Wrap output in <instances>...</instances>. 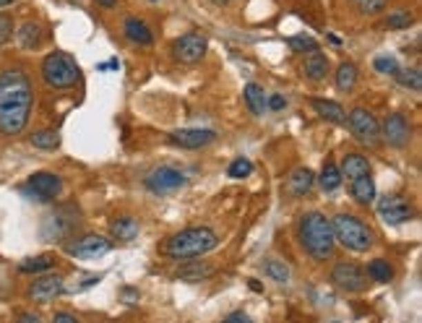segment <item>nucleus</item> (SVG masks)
Here are the masks:
<instances>
[{
	"mask_svg": "<svg viewBox=\"0 0 422 323\" xmlns=\"http://www.w3.org/2000/svg\"><path fill=\"white\" fill-rule=\"evenodd\" d=\"M76 227H79V209L73 204L58 206L52 214H47L45 219H42L39 235H42L45 242H60V240L68 238Z\"/></svg>",
	"mask_w": 422,
	"mask_h": 323,
	"instance_id": "obj_6",
	"label": "nucleus"
},
{
	"mask_svg": "<svg viewBox=\"0 0 422 323\" xmlns=\"http://www.w3.org/2000/svg\"><path fill=\"white\" fill-rule=\"evenodd\" d=\"M214 6H227V3H232V0H211Z\"/></svg>",
	"mask_w": 422,
	"mask_h": 323,
	"instance_id": "obj_47",
	"label": "nucleus"
},
{
	"mask_svg": "<svg viewBox=\"0 0 422 323\" xmlns=\"http://www.w3.org/2000/svg\"><path fill=\"white\" fill-rule=\"evenodd\" d=\"M227 175L232 180H243V178H250L253 175V162L248 159V156H237L230 169H227Z\"/></svg>",
	"mask_w": 422,
	"mask_h": 323,
	"instance_id": "obj_35",
	"label": "nucleus"
},
{
	"mask_svg": "<svg viewBox=\"0 0 422 323\" xmlns=\"http://www.w3.org/2000/svg\"><path fill=\"white\" fill-rule=\"evenodd\" d=\"M344 120H347V125H350L352 136H354L363 146L375 149V146L381 144V125H378V120H375L368 110L354 107Z\"/></svg>",
	"mask_w": 422,
	"mask_h": 323,
	"instance_id": "obj_8",
	"label": "nucleus"
},
{
	"mask_svg": "<svg viewBox=\"0 0 422 323\" xmlns=\"http://www.w3.org/2000/svg\"><path fill=\"white\" fill-rule=\"evenodd\" d=\"M16 26H13V19L8 13H0V45H6L8 39L13 37Z\"/></svg>",
	"mask_w": 422,
	"mask_h": 323,
	"instance_id": "obj_38",
	"label": "nucleus"
},
{
	"mask_svg": "<svg viewBox=\"0 0 422 323\" xmlns=\"http://www.w3.org/2000/svg\"><path fill=\"white\" fill-rule=\"evenodd\" d=\"M328 71H331V63H328V58L321 52V50L308 52V58H305V63H303L305 79H310V81L321 84V81H326Z\"/></svg>",
	"mask_w": 422,
	"mask_h": 323,
	"instance_id": "obj_19",
	"label": "nucleus"
},
{
	"mask_svg": "<svg viewBox=\"0 0 422 323\" xmlns=\"http://www.w3.org/2000/svg\"><path fill=\"white\" fill-rule=\"evenodd\" d=\"M287 45L292 48V52H313V50H318V42L313 39V37H308V34L290 37V39H287Z\"/></svg>",
	"mask_w": 422,
	"mask_h": 323,
	"instance_id": "obj_36",
	"label": "nucleus"
},
{
	"mask_svg": "<svg viewBox=\"0 0 422 323\" xmlns=\"http://www.w3.org/2000/svg\"><path fill=\"white\" fill-rule=\"evenodd\" d=\"M388 29H410L414 24V13L410 8H396L394 13H388Z\"/></svg>",
	"mask_w": 422,
	"mask_h": 323,
	"instance_id": "obj_34",
	"label": "nucleus"
},
{
	"mask_svg": "<svg viewBox=\"0 0 422 323\" xmlns=\"http://www.w3.org/2000/svg\"><path fill=\"white\" fill-rule=\"evenodd\" d=\"M217 248H219V235L211 227H188L167 240L164 253L175 261H188V258H201Z\"/></svg>",
	"mask_w": 422,
	"mask_h": 323,
	"instance_id": "obj_3",
	"label": "nucleus"
},
{
	"mask_svg": "<svg viewBox=\"0 0 422 323\" xmlns=\"http://www.w3.org/2000/svg\"><path fill=\"white\" fill-rule=\"evenodd\" d=\"M357 79H360V73H357V65L354 63H341L336 73H334V81H336V89L344 92V94H350L352 89L357 86Z\"/></svg>",
	"mask_w": 422,
	"mask_h": 323,
	"instance_id": "obj_26",
	"label": "nucleus"
},
{
	"mask_svg": "<svg viewBox=\"0 0 422 323\" xmlns=\"http://www.w3.org/2000/svg\"><path fill=\"white\" fill-rule=\"evenodd\" d=\"M63 292H66V279L60 274H45L32 282V287H29V300L45 305V302H52L55 298H60Z\"/></svg>",
	"mask_w": 422,
	"mask_h": 323,
	"instance_id": "obj_16",
	"label": "nucleus"
},
{
	"mask_svg": "<svg viewBox=\"0 0 422 323\" xmlns=\"http://www.w3.org/2000/svg\"><path fill=\"white\" fill-rule=\"evenodd\" d=\"M266 92H263V86L258 84H248L245 92H243V99H245L248 110L256 115V118H263L266 112H269V105H266Z\"/></svg>",
	"mask_w": 422,
	"mask_h": 323,
	"instance_id": "obj_23",
	"label": "nucleus"
},
{
	"mask_svg": "<svg viewBox=\"0 0 422 323\" xmlns=\"http://www.w3.org/2000/svg\"><path fill=\"white\" fill-rule=\"evenodd\" d=\"M352 198L360 206H370L375 201V183L370 175H360L352 180Z\"/></svg>",
	"mask_w": 422,
	"mask_h": 323,
	"instance_id": "obj_25",
	"label": "nucleus"
},
{
	"mask_svg": "<svg viewBox=\"0 0 422 323\" xmlns=\"http://www.w3.org/2000/svg\"><path fill=\"white\" fill-rule=\"evenodd\" d=\"M32 146L42 149V152H55L60 146V133L58 131H34L32 133Z\"/></svg>",
	"mask_w": 422,
	"mask_h": 323,
	"instance_id": "obj_32",
	"label": "nucleus"
},
{
	"mask_svg": "<svg viewBox=\"0 0 422 323\" xmlns=\"http://www.w3.org/2000/svg\"><path fill=\"white\" fill-rule=\"evenodd\" d=\"M55 266V258L52 256H34V258H23L19 269H21L23 274H45Z\"/></svg>",
	"mask_w": 422,
	"mask_h": 323,
	"instance_id": "obj_30",
	"label": "nucleus"
},
{
	"mask_svg": "<svg viewBox=\"0 0 422 323\" xmlns=\"http://www.w3.org/2000/svg\"><path fill=\"white\" fill-rule=\"evenodd\" d=\"M331 284L347 295H360L368 289V274L363 266L352 264V261H339L331 269Z\"/></svg>",
	"mask_w": 422,
	"mask_h": 323,
	"instance_id": "obj_7",
	"label": "nucleus"
},
{
	"mask_svg": "<svg viewBox=\"0 0 422 323\" xmlns=\"http://www.w3.org/2000/svg\"><path fill=\"white\" fill-rule=\"evenodd\" d=\"M368 279H373L378 284H388L391 279H394V266L388 264L386 258H373L370 264H368Z\"/></svg>",
	"mask_w": 422,
	"mask_h": 323,
	"instance_id": "obj_29",
	"label": "nucleus"
},
{
	"mask_svg": "<svg viewBox=\"0 0 422 323\" xmlns=\"http://www.w3.org/2000/svg\"><path fill=\"white\" fill-rule=\"evenodd\" d=\"M11 3H16V0H0V8H6V6H11Z\"/></svg>",
	"mask_w": 422,
	"mask_h": 323,
	"instance_id": "obj_48",
	"label": "nucleus"
},
{
	"mask_svg": "<svg viewBox=\"0 0 422 323\" xmlns=\"http://www.w3.org/2000/svg\"><path fill=\"white\" fill-rule=\"evenodd\" d=\"M123 34H125L128 42L139 45V48H152L154 45L152 26L146 24V21H141V19H136V16L125 19V24H123Z\"/></svg>",
	"mask_w": 422,
	"mask_h": 323,
	"instance_id": "obj_18",
	"label": "nucleus"
},
{
	"mask_svg": "<svg viewBox=\"0 0 422 323\" xmlns=\"http://www.w3.org/2000/svg\"><path fill=\"white\" fill-rule=\"evenodd\" d=\"M141 232V222L136 216H117L115 222L110 225V238L120 240V242H130L136 240Z\"/></svg>",
	"mask_w": 422,
	"mask_h": 323,
	"instance_id": "obj_21",
	"label": "nucleus"
},
{
	"mask_svg": "<svg viewBox=\"0 0 422 323\" xmlns=\"http://www.w3.org/2000/svg\"><path fill=\"white\" fill-rule=\"evenodd\" d=\"M21 193L29 196V198H34V201L50 204V201H55L60 193H63V178L55 175V172H34L32 178L26 180Z\"/></svg>",
	"mask_w": 422,
	"mask_h": 323,
	"instance_id": "obj_9",
	"label": "nucleus"
},
{
	"mask_svg": "<svg viewBox=\"0 0 422 323\" xmlns=\"http://www.w3.org/2000/svg\"><path fill=\"white\" fill-rule=\"evenodd\" d=\"M167 141L172 146H180V149L196 152V149H203V146L214 144L217 141V133L211 131V128H180V131L170 133Z\"/></svg>",
	"mask_w": 422,
	"mask_h": 323,
	"instance_id": "obj_15",
	"label": "nucleus"
},
{
	"mask_svg": "<svg viewBox=\"0 0 422 323\" xmlns=\"http://www.w3.org/2000/svg\"><path fill=\"white\" fill-rule=\"evenodd\" d=\"M266 105H269L271 112H281V110L287 107V99L281 94H269L266 96Z\"/></svg>",
	"mask_w": 422,
	"mask_h": 323,
	"instance_id": "obj_40",
	"label": "nucleus"
},
{
	"mask_svg": "<svg viewBox=\"0 0 422 323\" xmlns=\"http://www.w3.org/2000/svg\"><path fill=\"white\" fill-rule=\"evenodd\" d=\"M373 68L378 73H383V76H394L399 71V60L394 55H378L373 60Z\"/></svg>",
	"mask_w": 422,
	"mask_h": 323,
	"instance_id": "obj_37",
	"label": "nucleus"
},
{
	"mask_svg": "<svg viewBox=\"0 0 422 323\" xmlns=\"http://www.w3.org/2000/svg\"><path fill=\"white\" fill-rule=\"evenodd\" d=\"M394 76H396L399 84L407 86V89H412V92H420V89H422V73H420V68H407V71H401V68H399Z\"/></svg>",
	"mask_w": 422,
	"mask_h": 323,
	"instance_id": "obj_33",
	"label": "nucleus"
},
{
	"mask_svg": "<svg viewBox=\"0 0 422 323\" xmlns=\"http://www.w3.org/2000/svg\"><path fill=\"white\" fill-rule=\"evenodd\" d=\"M297 240L313 261H326V258H334V253H336V235L331 227V219L321 211H308L300 216Z\"/></svg>",
	"mask_w": 422,
	"mask_h": 323,
	"instance_id": "obj_2",
	"label": "nucleus"
},
{
	"mask_svg": "<svg viewBox=\"0 0 422 323\" xmlns=\"http://www.w3.org/2000/svg\"><path fill=\"white\" fill-rule=\"evenodd\" d=\"M13 34L19 39V48L21 50H37L45 42V29H42V24H37V21H23Z\"/></svg>",
	"mask_w": 422,
	"mask_h": 323,
	"instance_id": "obj_20",
	"label": "nucleus"
},
{
	"mask_svg": "<svg viewBox=\"0 0 422 323\" xmlns=\"http://www.w3.org/2000/svg\"><path fill=\"white\" fill-rule=\"evenodd\" d=\"M310 105H313V110H316L323 120H328V123H344V118H347V112H344V107H341L339 102H331V99H313Z\"/></svg>",
	"mask_w": 422,
	"mask_h": 323,
	"instance_id": "obj_27",
	"label": "nucleus"
},
{
	"mask_svg": "<svg viewBox=\"0 0 422 323\" xmlns=\"http://www.w3.org/2000/svg\"><path fill=\"white\" fill-rule=\"evenodd\" d=\"M313 183H316V175H313L308 167H300V169H294L292 175L287 178V191L292 193L294 198H303V196L310 193Z\"/></svg>",
	"mask_w": 422,
	"mask_h": 323,
	"instance_id": "obj_22",
	"label": "nucleus"
},
{
	"mask_svg": "<svg viewBox=\"0 0 422 323\" xmlns=\"http://www.w3.org/2000/svg\"><path fill=\"white\" fill-rule=\"evenodd\" d=\"M341 178L347 180H354L360 178V175H370V162H368V156L363 154H347L341 159Z\"/></svg>",
	"mask_w": 422,
	"mask_h": 323,
	"instance_id": "obj_24",
	"label": "nucleus"
},
{
	"mask_svg": "<svg viewBox=\"0 0 422 323\" xmlns=\"http://www.w3.org/2000/svg\"><path fill=\"white\" fill-rule=\"evenodd\" d=\"M227 321H243V323H248V315L243 311H237V313H230V315H227Z\"/></svg>",
	"mask_w": 422,
	"mask_h": 323,
	"instance_id": "obj_43",
	"label": "nucleus"
},
{
	"mask_svg": "<svg viewBox=\"0 0 422 323\" xmlns=\"http://www.w3.org/2000/svg\"><path fill=\"white\" fill-rule=\"evenodd\" d=\"M99 6H105V8H115L117 6V0H97Z\"/></svg>",
	"mask_w": 422,
	"mask_h": 323,
	"instance_id": "obj_44",
	"label": "nucleus"
},
{
	"mask_svg": "<svg viewBox=\"0 0 422 323\" xmlns=\"http://www.w3.org/2000/svg\"><path fill=\"white\" fill-rule=\"evenodd\" d=\"M378 214L381 219L386 222V225H407L414 219V209L407 198H401V196H383L381 201H378Z\"/></svg>",
	"mask_w": 422,
	"mask_h": 323,
	"instance_id": "obj_13",
	"label": "nucleus"
},
{
	"mask_svg": "<svg viewBox=\"0 0 422 323\" xmlns=\"http://www.w3.org/2000/svg\"><path fill=\"white\" fill-rule=\"evenodd\" d=\"M381 138H383L388 146H394V149H404L412 138V125L407 123V118H404L401 112H394V115H388V118L383 120V125H381Z\"/></svg>",
	"mask_w": 422,
	"mask_h": 323,
	"instance_id": "obj_14",
	"label": "nucleus"
},
{
	"mask_svg": "<svg viewBox=\"0 0 422 323\" xmlns=\"http://www.w3.org/2000/svg\"><path fill=\"white\" fill-rule=\"evenodd\" d=\"M34 107V86L23 68H6L0 73V133L21 136Z\"/></svg>",
	"mask_w": 422,
	"mask_h": 323,
	"instance_id": "obj_1",
	"label": "nucleus"
},
{
	"mask_svg": "<svg viewBox=\"0 0 422 323\" xmlns=\"http://www.w3.org/2000/svg\"><path fill=\"white\" fill-rule=\"evenodd\" d=\"M331 227L336 235V242H341L352 253H368L373 248L375 235L360 216L354 214H336L331 219Z\"/></svg>",
	"mask_w": 422,
	"mask_h": 323,
	"instance_id": "obj_4",
	"label": "nucleus"
},
{
	"mask_svg": "<svg viewBox=\"0 0 422 323\" xmlns=\"http://www.w3.org/2000/svg\"><path fill=\"white\" fill-rule=\"evenodd\" d=\"M263 274L269 276L271 282H277V284H290V279H292L290 266L284 264L281 258H266L263 261Z\"/></svg>",
	"mask_w": 422,
	"mask_h": 323,
	"instance_id": "obj_28",
	"label": "nucleus"
},
{
	"mask_svg": "<svg viewBox=\"0 0 422 323\" xmlns=\"http://www.w3.org/2000/svg\"><path fill=\"white\" fill-rule=\"evenodd\" d=\"M214 271H217V269L211 264H206V261H190V258H188V264H183L175 271V279L177 282H188V284H199V282L211 279Z\"/></svg>",
	"mask_w": 422,
	"mask_h": 323,
	"instance_id": "obj_17",
	"label": "nucleus"
},
{
	"mask_svg": "<svg viewBox=\"0 0 422 323\" xmlns=\"http://www.w3.org/2000/svg\"><path fill=\"white\" fill-rule=\"evenodd\" d=\"M110 251H112V240L102 238V235H83L73 242H66V253L73 258H102Z\"/></svg>",
	"mask_w": 422,
	"mask_h": 323,
	"instance_id": "obj_11",
	"label": "nucleus"
},
{
	"mask_svg": "<svg viewBox=\"0 0 422 323\" xmlns=\"http://www.w3.org/2000/svg\"><path fill=\"white\" fill-rule=\"evenodd\" d=\"M386 11V0H360V13L375 16V13Z\"/></svg>",
	"mask_w": 422,
	"mask_h": 323,
	"instance_id": "obj_39",
	"label": "nucleus"
},
{
	"mask_svg": "<svg viewBox=\"0 0 422 323\" xmlns=\"http://www.w3.org/2000/svg\"><path fill=\"white\" fill-rule=\"evenodd\" d=\"M248 282H250V289H253V292H261V289H263V287H261V284L256 282V279H248Z\"/></svg>",
	"mask_w": 422,
	"mask_h": 323,
	"instance_id": "obj_46",
	"label": "nucleus"
},
{
	"mask_svg": "<svg viewBox=\"0 0 422 323\" xmlns=\"http://www.w3.org/2000/svg\"><path fill=\"white\" fill-rule=\"evenodd\" d=\"M318 183H321V188H323L326 193H334L341 185L339 167H336L334 162H326V165H323V169H321V178H318Z\"/></svg>",
	"mask_w": 422,
	"mask_h": 323,
	"instance_id": "obj_31",
	"label": "nucleus"
},
{
	"mask_svg": "<svg viewBox=\"0 0 422 323\" xmlns=\"http://www.w3.org/2000/svg\"><path fill=\"white\" fill-rule=\"evenodd\" d=\"M206 50H209V39L201 32H188V34L177 37L172 42V55H175L177 63H185V65L203 60Z\"/></svg>",
	"mask_w": 422,
	"mask_h": 323,
	"instance_id": "obj_10",
	"label": "nucleus"
},
{
	"mask_svg": "<svg viewBox=\"0 0 422 323\" xmlns=\"http://www.w3.org/2000/svg\"><path fill=\"white\" fill-rule=\"evenodd\" d=\"M21 321H39V315H34V313H23V315H21Z\"/></svg>",
	"mask_w": 422,
	"mask_h": 323,
	"instance_id": "obj_45",
	"label": "nucleus"
},
{
	"mask_svg": "<svg viewBox=\"0 0 422 323\" xmlns=\"http://www.w3.org/2000/svg\"><path fill=\"white\" fill-rule=\"evenodd\" d=\"M55 323H79V318L73 315V313H55Z\"/></svg>",
	"mask_w": 422,
	"mask_h": 323,
	"instance_id": "obj_42",
	"label": "nucleus"
},
{
	"mask_svg": "<svg viewBox=\"0 0 422 323\" xmlns=\"http://www.w3.org/2000/svg\"><path fill=\"white\" fill-rule=\"evenodd\" d=\"M143 183H146V188L152 193L164 196V193H172V191H177V188H183L188 183V178H185V172H180L177 167H157L146 175Z\"/></svg>",
	"mask_w": 422,
	"mask_h": 323,
	"instance_id": "obj_12",
	"label": "nucleus"
},
{
	"mask_svg": "<svg viewBox=\"0 0 422 323\" xmlns=\"http://www.w3.org/2000/svg\"><path fill=\"white\" fill-rule=\"evenodd\" d=\"M42 81L50 89H70L81 81V68L68 52H50L42 60Z\"/></svg>",
	"mask_w": 422,
	"mask_h": 323,
	"instance_id": "obj_5",
	"label": "nucleus"
},
{
	"mask_svg": "<svg viewBox=\"0 0 422 323\" xmlns=\"http://www.w3.org/2000/svg\"><path fill=\"white\" fill-rule=\"evenodd\" d=\"M123 300H125V305H136V302L141 300V292H139V289L125 287V289H123Z\"/></svg>",
	"mask_w": 422,
	"mask_h": 323,
	"instance_id": "obj_41",
	"label": "nucleus"
}]
</instances>
